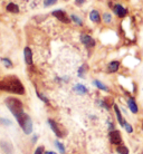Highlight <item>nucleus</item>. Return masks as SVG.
<instances>
[{"instance_id": "4be33fe9", "label": "nucleus", "mask_w": 143, "mask_h": 154, "mask_svg": "<svg viewBox=\"0 0 143 154\" xmlns=\"http://www.w3.org/2000/svg\"><path fill=\"white\" fill-rule=\"evenodd\" d=\"M55 145L57 146V149L59 150V152H61V153H63V154L65 153V147H64V145H63L62 143L58 142V141H55Z\"/></svg>"}, {"instance_id": "b1692460", "label": "nucleus", "mask_w": 143, "mask_h": 154, "mask_svg": "<svg viewBox=\"0 0 143 154\" xmlns=\"http://www.w3.org/2000/svg\"><path fill=\"white\" fill-rule=\"evenodd\" d=\"M57 2V0H45L44 1V6L45 7H49V6H51V5H54Z\"/></svg>"}, {"instance_id": "6e6552de", "label": "nucleus", "mask_w": 143, "mask_h": 154, "mask_svg": "<svg viewBox=\"0 0 143 154\" xmlns=\"http://www.w3.org/2000/svg\"><path fill=\"white\" fill-rule=\"evenodd\" d=\"M53 16H54V17H56L59 21H63V23H68L70 21V18H68V17H67V15H66V12L63 11V10H61V9L54 10V11H53Z\"/></svg>"}, {"instance_id": "9b49d317", "label": "nucleus", "mask_w": 143, "mask_h": 154, "mask_svg": "<svg viewBox=\"0 0 143 154\" xmlns=\"http://www.w3.org/2000/svg\"><path fill=\"white\" fill-rule=\"evenodd\" d=\"M128 106H129V108H130V111H131L133 114H138V113H139L138 104H136L135 100H134L133 97H130L128 100Z\"/></svg>"}, {"instance_id": "f257e3e1", "label": "nucleus", "mask_w": 143, "mask_h": 154, "mask_svg": "<svg viewBox=\"0 0 143 154\" xmlns=\"http://www.w3.org/2000/svg\"><path fill=\"white\" fill-rule=\"evenodd\" d=\"M0 89L5 91V92L19 94V95H23L25 93V88H23L21 82L15 76H7L0 79Z\"/></svg>"}, {"instance_id": "aec40b11", "label": "nucleus", "mask_w": 143, "mask_h": 154, "mask_svg": "<svg viewBox=\"0 0 143 154\" xmlns=\"http://www.w3.org/2000/svg\"><path fill=\"white\" fill-rule=\"evenodd\" d=\"M117 151V153L119 154H129V150L126 146H124V145H120V146L116 149Z\"/></svg>"}, {"instance_id": "6ab92c4d", "label": "nucleus", "mask_w": 143, "mask_h": 154, "mask_svg": "<svg viewBox=\"0 0 143 154\" xmlns=\"http://www.w3.org/2000/svg\"><path fill=\"white\" fill-rule=\"evenodd\" d=\"M70 19L73 20V21H74L75 23H77L78 26H82V25H83V20H82L81 18L78 17V16H76V15H72V16H70Z\"/></svg>"}, {"instance_id": "bb28decb", "label": "nucleus", "mask_w": 143, "mask_h": 154, "mask_svg": "<svg viewBox=\"0 0 143 154\" xmlns=\"http://www.w3.org/2000/svg\"><path fill=\"white\" fill-rule=\"evenodd\" d=\"M35 154H44V147L43 146H39L38 149L35 151Z\"/></svg>"}, {"instance_id": "f03ea898", "label": "nucleus", "mask_w": 143, "mask_h": 154, "mask_svg": "<svg viewBox=\"0 0 143 154\" xmlns=\"http://www.w3.org/2000/svg\"><path fill=\"white\" fill-rule=\"evenodd\" d=\"M6 103V106L9 108V111L12 113V115L17 117V116L21 114L23 112V103L20 102L18 98H15V97H8L5 100Z\"/></svg>"}, {"instance_id": "ddd939ff", "label": "nucleus", "mask_w": 143, "mask_h": 154, "mask_svg": "<svg viewBox=\"0 0 143 154\" xmlns=\"http://www.w3.org/2000/svg\"><path fill=\"white\" fill-rule=\"evenodd\" d=\"M120 66H121V63L119 60H113L108 64L107 66V72L108 73H116L117 70L120 69Z\"/></svg>"}, {"instance_id": "7c9ffc66", "label": "nucleus", "mask_w": 143, "mask_h": 154, "mask_svg": "<svg viewBox=\"0 0 143 154\" xmlns=\"http://www.w3.org/2000/svg\"><path fill=\"white\" fill-rule=\"evenodd\" d=\"M142 130H143V123H142Z\"/></svg>"}, {"instance_id": "cd10ccee", "label": "nucleus", "mask_w": 143, "mask_h": 154, "mask_svg": "<svg viewBox=\"0 0 143 154\" xmlns=\"http://www.w3.org/2000/svg\"><path fill=\"white\" fill-rule=\"evenodd\" d=\"M37 95H38V97L40 98L42 100H44V102H46V103H48V100H47V97H45V96H43L40 93H37Z\"/></svg>"}, {"instance_id": "c85d7f7f", "label": "nucleus", "mask_w": 143, "mask_h": 154, "mask_svg": "<svg viewBox=\"0 0 143 154\" xmlns=\"http://www.w3.org/2000/svg\"><path fill=\"white\" fill-rule=\"evenodd\" d=\"M85 1L86 0H75V2H76L77 6H82V5H84L85 4Z\"/></svg>"}, {"instance_id": "2eb2a0df", "label": "nucleus", "mask_w": 143, "mask_h": 154, "mask_svg": "<svg viewBox=\"0 0 143 154\" xmlns=\"http://www.w3.org/2000/svg\"><path fill=\"white\" fill-rule=\"evenodd\" d=\"M102 20H103V23H106V25H110V23H113V16L111 12H104L103 15H102Z\"/></svg>"}, {"instance_id": "423d86ee", "label": "nucleus", "mask_w": 143, "mask_h": 154, "mask_svg": "<svg viewBox=\"0 0 143 154\" xmlns=\"http://www.w3.org/2000/svg\"><path fill=\"white\" fill-rule=\"evenodd\" d=\"M110 141L112 144H115V145H119L121 142H122V136H121L120 131H116V130H113V131L110 132Z\"/></svg>"}, {"instance_id": "c756f323", "label": "nucleus", "mask_w": 143, "mask_h": 154, "mask_svg": "<svg viewBox=\"0 0 143 154\" xmlns=\"http://www.w3.org/2000/svg\"><path fill=\"white\" fill-rule=\"evenodd\" d=\"M45 154H56L55 152H51V151H48V152H45Z\"/></svg>"}, {"instance_id": "a211bd4d", "label": "nucleus", "mask_w": 143, "mask_h": 154, "mask_svg": "<svg viewBox=\"0 0 143 154\" xmlns=\"http://www.w3.org/2000/svg\"><path fill=\"white\" fill-rule=\"evenodd\" d=\"M93 84L96 86L97 88L101 89V91H104V92H108V87L106 86L105 84H103L101 81H97V79H95V81L93 82Z\"/></svg>"}, {"instance_id": "dca6fc26", "label": "nucleus", "mask_w": 143, "mask_h": 154, "mask_svg": "<svg viewBox=\"0 0 143 154\" xmlns=\"http://www.w3.org/2000/svg\"><path fill=\"white\" fill-rule=\"evenodd\" d=\"M74 91L77 93V94H81V95H84V94H86V93H87V88H86L84 85H82V84L75 85Z\"/></svg>"}, {"instance_id": "4468645a", "label": "nucleus", "mask_w": 143, "mask_h": 154, "mask_svg": "<svg viewBox=\"0 0 143 154\" xmlns=\"http://www.w3.org/2000/svg\"><path fill=\"white\" fill-rule=\"evenodd\" d=\"M114 112H115L116 117H117V121H119L120 125L124 127V125H125V123H126V122L124 121L123 116H122V114H121V111H120V108H119V106H117V105H114Z\"/></svg>"}, {"instance_id": "0eeeda50", "label": "nucleus", "mask_w": 143, "mask_h": 154, "mask_svg": "<svg viewBox=\"0 0 143 154\" xmlns=\"http://www.w3.org/2000/svg\"><path fill=\"white\" fill-rule=\"evenodd\" d=\"M81 42L83 45H85L86 47H89V48H93L95 46V39L93 37H91L89 35H85V34H83L81 35Z\"/></svg>"}, {"instance_id": "20e7f679", "label": "nucleus", "mask_w": 143, "mask_h": 154, "mask_svg": "<svg viewBox=\"0 0 143 154\" xmlns=\"http://www.w3.org/2000/svg\"><path fill=\"white\" fill-rule=\"evenodd\" d=\"M113 12L115 14L117 18H121V19H122V18H125V17L129 15L128 8H125L123 5H121V4H116L113 6Z\"/></svg>"}, {"instance_id": "393cba45", "label": "nucleus", "mask_w": 143, "mask_h": 154, "mask_svg": "<svg viewBox=\"0 0 143 154\" xmlns=\"http://www.w3.org/2000/svg\"><path fill=\"white\" fill-rule=\"evenodd\" d=\"M124 128L126 130V132H128V133H132V132H133V127H132L129 123H125V125H124Z\"/></svg>"}, {"instance_id": "5701e85b", "label": "nucleus", "mask_w": 143, "mask_h": 154, "mask_svg": "<svg viewBox=\"0 0 143 154\" xmlns=\"http://www.w3.org/2000/svg\"><path fill=\"white\" fill-rule=\"evenodd\" d=\"M1 62L4 63V65L6 66V67H8V68H9V67H12L11 60H10V59H8V58H2V59H1Z\"/></svg>"}, {"instance_id": "9d476101", "label": "nucleus", "mask_w": 143, "mask_h": 154, "mask_svg": "<svg viewBox=\"0 0 143 154\" xmlns=\"http://www.w3.org/2000/svg\"><path fill=\"white\" fill-rule=\"evenodd\" d=\"M89 19L92 20L94 23H100L102 21V17H101L100 12L96 9H93L92 11L89 12Z\"/></svg>"}, {"instance_id": "7ed1b4c3", "label": "nucleus", "mask_w": 143, "mask_h": 154, "mask_svg": "<svg viewBox=\"0 0 143 154\" xmlns=\"http://www.w3.org/2000/svg\"><path fill=\"white\" fill-rule=\"evenodd\" d=\"M16 119L18 121L20 127L23 128V131L25 134H30L33 132V121L29 117V115H27L26 113H21L16 117Z\"/></svg>"}, {"instance_id": "1a4fd4ad", "label": "nucleus", "mask_w": 143, "mask_h": 154, "mask_svg": "<svg viewBox=\"0 0 143 154\" xmlns=\"http://www.w3.org/2000/svg\"><path fill=\"white\" fill-rule=\"evenodd\" d=\"M0 149L4 152V154H14L12 144L8 141H0Z\"/></svg>"}, {"instance_id": "39448f33", "label": "nucleus", "mask_w": 143, "mask_h": 154, "mask_svg": "<svg viewBox=\"0 0 143 154\" xmlns=\"http://www.w3.org/2000/svg\"><path fill=\"white\" fill-rule=\"evenodd\" d=\"M48 123H49V125H50V128L53 130V132L56 134V136H57V137H63V136H64V131H63V127L61 126L59 124L56 123V122H55V121H53V119H48Z\"/></svg>"}, {"instance_id": "f3484780", "label": "nucleus", "mask_w": 143, "mask_h": 154, "mask_svg": "<svg viewBox=\"0 0 143 154\" xmlns=\"http://www.w3.org/2000/svg\"><path fill=\"white\" fill-rule=\"evenodd\" d=\"M7 11L9 12H12V14H18L19 12V7L17 6V5L15 4H12V2H10V4H8L7 5Z\"/></svg>"}, {"instance_id": "f8f14e48", "label": "nucleus", "mask_w": 143, "mask_h": 154, "mask_svg": "<svg viewBox=\"0 0 143 154\" xmlns=\"http://www.w3.org/2000/svg\"><path fill=\"white\" fill-rule=\"evenodd\" d=\"M23 56H25V62L27 65H33V53L29 47H26L23 49Z\"/></svg>"}, {"instance_id": "a878e982", "label": "nucleus", "mask_w": 143, "mask_h": 154, "mask_svg": "<svg viewBox=\"0 0 143 154\" xmlns=\"http://www.w3.org/2000/svg\"><path fill=\"white\" fill-rule=\"evenodd\" d=\"M0 123L6 124V125H10L11 122H10V121H8V119H0Z\"/></svg>"}, {"instance_id": "412c9836", "label": "nucleus", "mask_w": 143, "mask_h": 154, "mask_svg": "<svg viewBox=\"0 0 143 154\" xmlns=\"http://www.w3.org/2000/svg\"><path fill=\"white\" fill-rule=\"evenodd\" d=\"M85 70H86V65H83L78 69V77H82V78H84L85 77Z\"/></svg>"}]
</instances>
